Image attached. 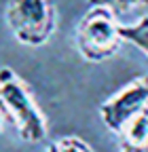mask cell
Returning <instances> with one entry per match:
<instances>
[{"label": "cell", "instance_id": "cell-1", "mask_svg": "<svg viewBox=\"0 0 148 152\" xmlns=\"http://www.w3.org/2000/svg\"><path fill=\"white\" fill-rule=\"evenodd\" d=\"M0 114L23 142L38 144L47 137V118L28 83L13 68H0Z\"/></svg>", "mask_w": 148, "mask_h": 152}, {"label": "cell", "instance_id": "cell-2", "mask_svg": "<svg viewBox=\"0 0 148 152\" xmlns=\"http://www.w3.org/2000/svg\"><path fill=\"white\" fill-rule=\"evenodd\" d=\"M116 15L104 7H89L74 30L76 51L87 61H106L119 53L123 40Z\"/></svg>", "mask_w": 148, "mask_h": 152}, {"label": "cell", "instance_id": "cell-3", "mask_svg": "<svg viewBox=\"0 0 148 152\" xmlns=\"http://www.w3.org/2000/svg\"><path fill=\"white\" fill-rule=\"evenodd\" d=\"M4 21L21 45L42 47L57 28V7L55 0H9Z\"/></svg>", "mask_w": 148, "mask_h": 152}, {"label": "cell", "instance_id": "cell-4", "mask_svg": "<svg viewBox=\"0 0 148 152\" xmlns=\"http://www.w3.org/2000/svg\"><path fill=\"white\" fill-rule=\"evenodd\" d=\"M144 108H148V74L129 80L125 87L110 95L100 106V116L106 129L119 135L125 125L133 116H138Z\"/></svg>", "mask_w": 148, "mask_h": 152}, {"label": "cell", "instance_id": "cell-5", "mask_svg": "<svg viewBox=\"0 0 148 152\" xmlns=\"http://www.w3.org/2000/svg\"><path fill=\"white\" fill-rule=\"evenodd\" d=\"M119 135L123 140V146L148 152V108H144L138 116L129 121Z\"/></svg>", "mask_w": 148, "mask_h": 152}, {"label": "cell", "instance_id": "cell-6", "mask_svg": "<svg viewBox=\"0 0 148 152\" xmlns=\"http://www.w3.org/2000/svg\"><path fill=\"white\" fill-rule=\"evenodd\" d=\"M121 34H123V40L125 42L133 45L136 49H140L148 57V15L142 17L140 21L133 23V26H123Z\"/></svg>", "mask_w": 148, "mask_h": 152}, {"label": "cell", "instance_id": "cell-7", "mask_svg": "<svg viewBox=\"0 0 148 152\" xmlns=\"http://www.w3.org/2000/svg\"><path fill=\"white\" fill-rule=\"evenodd\" d=\"M47 152H95L91 148L89 142H85L78 135H62L57 140H53L47 148Z\"/></svg>", "mask_w": 148, "mask_h": 152}, {"label": "cell", "instance_id": "cell-8", "mask_svg": "<svg viewBox=\"0 0 148 152\" xmlns=\"http://www.w3.org/2000/svg\"><path fill=\"white\" fill-rule=\"evenodd\" d=\"M89 7H104L112 11L114 15H123L133 9H144L148 7V0H87Z\"/></svg>", "mask_w": 148, "mask_h": 152}, {"label": "cell", "instance_id": "cell-9", "mask_svg": "<svg viewBox=\"0 0 148 152\" xmlns=\"http://www.w3.org/2000/svg\"><path fill=\"white\" fill-rule=\"evenodd\" d=\"M119 152H144V150H136V148H129V146H121Z\"/></svg>", "mask_w": 148, "mask_h": 152}, {"label": "cell", "instance_id": "cell-10", "mask_svg": "<svg viewBox=\"0 0 148 152\" xmlns=\"http://www.w3.org/2000/svg\"><path fill=\"white\" fill-rule=\"evenodd\" d=\"M2 121H4V118H2V114H0V131H2Z\"/></svg>", "mask_w": 148, "mask_h": 152}]
</instances>
